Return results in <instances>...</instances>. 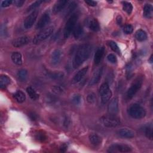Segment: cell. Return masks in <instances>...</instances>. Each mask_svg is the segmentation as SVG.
I'll return each mask as SVG.
<instances>
[{"label":"cell","mask_w":153,"mask_h":153,"mask_svg":"<svg viewBox=\"0 0 153 153\" xmlns=\"http://www.w3.org/2000/svg\"><path fill=\"white\" fill-rule=\"evenodd\" d=\"M92 51V48L90 44H85L80 46L76 50L73 59L72 66L74 68L76 69L80 66L90 57Z\"/></svg>","instance_id":"6da1fadb"},{"label":"cell","mask_w":153,"mask_h":153,"mask_svg":"<svg viewBox=\"0 0 153 153\" xmlns=\"http://www.w3.org/2000/svg\"><path fill=\"white\" fill-rule=\"evenodd\" d=\"M128 114L133 118L141 119L146 115V111L139 104H133L129 107Z\"/></svg>","instance_id":"7a4b0ae2"},{"label":"cell","mask_w":153,"mask_h":153,"mask_svg":"<svg viewBox=\"0 0 153 153\" xmlns=\"http://www.w3.org/2000/svg\"><path fill=\"white\" fill-rule=\"evenodd\" d=\"M101 121L105 127L113 128L118 126L120 124V118L115 115L109 114L102 117Z\"/></svg>","instance_id":"3957f363"},{"label":"cell","mask_w":153,"mask_h":153,"mask_svg":"<svg viewBox=\"0 0 153 153\" xmlns=\"http://www.w3.org/2000/svg\"><path fill=\"white\" fill-rule=\"evenodd\" d=\"M78 19H79V16L76 14L72 15L70 16V18L68 19L65 26L64 31H63V36L65 38H68L70 36L75 26H76L75 25L76 22H77Z\"/></svg>","instance_id":"277c9868"},{"label":"cell","mask_w":153,"mask_h":153,"mask_svg":"<svg viewBox=\"0 0 153 153\" xmlns=\"http://www.w3.org/2000/svg\"><path fill=\"white\" fill-rule=\"evenodd\" d=\"M143 78L142 76H138V77H137L127 90L126 93V97L129 99L133 98L136 93L141 88Z\"/></svg>","instance_id":"5b68a950"},{"label":"cell","mask_w":153,"mask_h":153,"mask_svg":"<svg viewBox=\"0 0 153 153\" xmlns=\"http://www.w3.org/2000/svg\"><path fill=\"white\" fill-rule=\"evenodd\" d=\"M53 31L54 28L53 26H49L46 29H43L34 37L33 43L34 44H38L41 42L47 40L52 35Z\"/></svg>","instance_id":"8992f818"},{"label":"cell","mask_w":153,"mask_h":153,"mask_svg":"<svg viewBox=\"0 0 153 153\" xmlns=\"http://www.w3.org/2000/svg\"><path fill=\"white\" fill-rule=\"evenodd\" d=\"M108 151L109 152H129L132 151V148L127 145L115 143L111 145Z\"/></svg>","instance_id":"52a82bcc"},{"label":"cell","mask_w":153,"mask_h":153,"mask_svg":"<svg viewBox=\"0 0 153 153\" xmlns=\"http://www.w3.org/2000/svg\"><path fill=\"white\" fill-rule=\"evenodd\" d=\"M38 11L35 10L26 18L24 21V26L26 29H30L34 25L38 17Z\"/></svg>","instance_id":"ba28073f"},{"label":"cell","mask_w":153,"mask_h":153,"mask_svg":"<svg viewBox=\"0 0 153 153\" xmlns=\"http://www.w3.org/2000/svg\"><path fill=\"white\" fill-rule=\"evenodd\" d=\"M63 57V52L60 49L54 50L51 55L50 61L53 65L56 66L59 64Z\"/></svg>","instance_id":"9c48e42d"},{"label":"cell","mask_w":153,"mask_h":153,"mask_svg":"<svg viewBox=\"0 0 153 153\" xmlns=\"http://www.w3.org/2000/svg\"><path fill=\"white\" fill-rule=\"evenodd\" d=\"M118 99L117 98H114L111 100L108 106V111L110 114L116 115L118 113Z\"/></svg>","instance_id":"30bf717a"},{"label":"cell","mask_w":153,"mask_h":153,"mask_svg":"<svg viewBox=\"0 0 153 153\" xmlns=\"http://www.w3.org/2000/svg\"><path fill=\"white\" fill-rule=\"evenodd\" d=\"M50 21V17L49 13H44L41 18H40L38 22H37V24L36 25V29H43L44 27H46Z\"/></svg>","instance_id":"8fae6325"},{"label":"cell","mask_w":153,"mask_h":153,"mask_svg":"<svg viewBox=\"0 0 153 153\" xmlns=\"http://www.w3.org/2000/svg\"><path fill=\"white\" fill-rule=\"evenodd\" d=\"M88 69H89V66H86L82 68L80 71H79L78 72L76 73L73 77L72 80V83L75 84L76 83H79V82H80L82 80V79L84 77V76L87 74Z\"/></svg>","instance_id":"7c38bea8"},{"label":"cell","mask_w":153,"mask_h":153,"mask_svg":"<svg viewBox=\"0 0 153 153\" xmlns=\"http://www.w3.org/2000/svg\"><path fill=\"white\" fill-rule=\"evenodd\" d=\"M102 73H103V68L102 67L98 69L95 72V73L93 74V75L92 76V78L89 82V86H92L95 85L97 83H98L101 79Z\"/></svg>","instance_id":"4fadbf2b"},{"label":"cell","mask_w":153,"mask_h":153,"mask_svg":"<svg viewBox=\"0 0 153 153\" xmlns=\"http://www.w3.org/2000/svg\"><path fill=\"white\" fill-rule=\"evenodd\" d=\"M29 42V38L27 36L20 37L12 41V45L15 47H21L26 45Z\"/></svg>","instance_id":"5bb4252c"},{"label":"cell","mask_w":153,"mask_h":153,"mask_svg":"<svg viewBox=\"0 0 153 153\" xmlns=\"http://www.w3.org/2000/svg\"><path fill=\"white\" fill-rule=\"evenodd\" d=\"M68 3V1H66V0H59V1H57L54 4L52 9L53 13L54 14H57L60 12L62 10H63L65 9Z\"/></svg>","instance_id":"9a60e30c"},{"label":"cell","mask_w":153,"mask_h":153,"mask_svg":"<svg viewBox=\"0 0 153 153\" xmlns=\"http://www.w3.org/2000/svg\"><path fill=\"white\" fill-rule=\"evenodd\" d=\"M118 135L124 138H132L135 136V133L134 132L129 129H121L120 130H118Z\"/></svg>","instance_id":"2e32d148"},{"label":"cell","mask_w":153,"mask_h":153,"mask_svg":"<svg viewBox=\"0 0 153 153\" xmlns=\"http://www.w3.org/2000/svg\"><path fill=\"white\" fill-rule=\"evenodd\" d=\"M104 53H105V49L104 47H100L96 50L94 56V62L96 65H98L100 63L104 56Z\"/></svg>","instance_id":"e0dca14e"},{"label":"cell","mask_w":153,"mask_h":153,"mask_svg":"<svg viewBox=\"0 0 153 153\" xmlns=\"http://www.w3.org/2000/svg\"><path fill=\"white\" fill-rule=\"evenodd\" d=\"M88 25L89 28L94 31V32H97L100 29V26L99 24V22L96 19H90L88 21Z\"/></svg>","instance_id":"ac0fdd59"},{"label":"cell","mask_w":153,"mask_h":153,"mask_svg":"<svg viewBox=\"0 0 153 153\" xmlns=\"http://www.w3.org/2000/svg\"><path fill=\"white\" fill-rule=\"evenodd\" d=\"M143 16L148 19H151L153 16V7L151 4H145L143 10Z\"/></svg>","instance_id":"d6986e66"},{"label":"cell","mask_w":153,"mask_h":153,"mask_svg":"<svg viewBox=\"0 0 153 153\" xmlns=\"http://www.w3.org/2000/svg\"><path fill=\"white\" fill-rule=\"evenodd\" d=\"M13 62L17 65H21L22 64V56L20 52H13L11 56Z\"/></svg>","instance_id":"ffe728a7"},{"label":"cell","mask_w":153,"mask_h":153,"mask_svg":"<svg viewBox=\"0 0 153 153\" xmlns=\"http://www.w3.org/2000/svg\"><path fill=\"white\" fill-rule=\"evenodd\" d=\"M83 34V26L80 24H79L78 25H76L75 26L73 30V35L76 40H77L81 37Z\"/></svg>","instance_id":"44dd1931"},{"label":"cell","mask_w":153,"mask_h":153,"mask_svg":"<svg viewBox=\"0 0 153 153\" xmlns=\"http://www.w3.org/2000/svg\"><path fill=\"white\" fill-rule=\"evenodd\" d=\"M89 140L90 143L94 145H100L102 142V138L97 134H90L89 136Z\"/></svg>","instance_id":"7402d4cb"},{"label":"cell","mask_w":153,"mask_h":153,"mask_svg":"<svg viewBox=\"0 0 153 153\" xmlns=\"http://www.w3.org/2000/svg\"><path fill=\"white\" fill-rule=\"evenodd\" d=\"M10 79L8 76L5 75H2L0 77V88L4 89L6 88L10 83Z\"/></svg>","instance_id":"603a6c76"},{"label":"cell","mask_w":153,"mask_h":153,"mask_svg":"<svg viewBox=\"0 0 153 153\" xmlns=\"http://www.w3.org/2000/svg\"><path fill=\"white\" fill-rule=\"evenodd\" d=\"M28 71L26 69H22L19 70L18 72V78L19 80L21 82H26L28 79Z\"/></svg>","instance_id":"cb8c5ba5"},{"label":"cell","mask_w":153,"mask_h":153,"mask_svg":"<svg viewBox=\"0 0 153 153\" xmlns=\"http://www.w3.org/2000/svg\"><path fill=\"white\" fill-rule=\"evenodd\" d=\"M135 37L139 41H143L147 39V34L143 30L139 29L136 32Z\"/></svg>","instance_id":"d4e9b609"},{"label":"cell","mask_w":153,"mask_h":153,"mask_svg":"<svg viewBox=\"0 0 153 153\" xmlns=\"http://www.w3.org/2000/svg\"><path fill=\"white\" fill-rule=\"evenodd\" d=\"M14 98L19 103H23L26 99V96L25 93L21 90L17 91L14 94Z\"/></svg>","instance_id":"484cf974"},{"label":"cell","mask_w":153,"mask_h":153,"mask_svg":"<svg viewBox=\"0 0 153 153\" xmlns=\"http://www.w3.org/2000/svg\"><path fill=\"white\" fill-rule=\"evenodd\" d=\"M26 92L29 95V98L32 100H37L39 98L38 94L36 92V91L32 88L28 87L26 89Z\"/></svg>","instance_id":"4316f807"},{"label":"cell","mask_w":153,"mask_h":153,"mask_svg":"<svg viewBox=\"0 0 153 153\" xmlns=\"http://www.w3.org/2000/svg\"><path fill=\"white\" fill-rule=\"evenodd\" d=\"M112 92L111 90H109L108 92H107L106 93L102 94L101 95V102L102 104H107L111 99V96H112Z\"/></svg>","instance_id":"83f0119b"},{"label":"cell","mask_w":153,"mask_h":153,"mask_svg":"<svg viewBox=\"0 0 153 153\" xmlns=\"http://www.w3.org/2000/svg\"><path fill=\"white\" fill-rule=\"evenodd\" d=\"M49 77L53 80H61L63 78L64 74L61 71L56 72H51L49 74Z\"/></svg>","instance_id":"f1b7e54d"},{"label":"cell","mask_w":153,"mask_h":153,"mask_svg":"<svg viewBox=\"0 0 153 153\" xmlns=\"http://www.w3.org/2000/svg\"><path fill=\"white\" fill-rule=\"evenodd\" d=\"M123 3V10L129 15H130L133 10V6L130 3L124 1Z\"/></svg>","instance_id":"f546056e"},{"label":"cell","mask_w":153,"mask_h":153,"mask_svg":"<svg viewBox=\"0 0 153 153\" xmlns=\"http://www.w3.org/2000/svg\"><path fill=\"white\" fill-rule=\"evenodd\" d=\"M76 7H77V4H76V3L75 2L72 1V2L70 3V4H69V6L67 8L66 13H65V18H66L69 15H70L72 13V12L76 9Z\"/></svg>","instance_id":"4dcf8cb0"},{"label":"cell","mask_w":153,"mask_h":153,"mask_svg":"<svg viewBox=\"0 0 153 153\" xmlns=\"http://www.w3.org/2000/svg\"><path fill=\"white\" fill-rule=\"evenodd\" d=\"M108 44L110 47V48L112 49L113 51L115 52L116 53L120 54V48L118 47V45L117 43L113 41H108Z\"/></svg>","instance_id":"1f68e13d"},{"label":"cell","mask_w":153,"mask_h":153,"mask_svg":"<svg viewBox=\"0 0 153 153\" xmlns=\"http://www.w3.org/2000/svg\"><path fill=\"white\" fill-rule=\"evenodd\" d=\"M145 136L149 139H152V124H148L145 128Z\"/></svg>","instance_id":"d6a6232c"},{"label":"cell","mask_w":153,"mask_h":153,"mask_svg":"<svg viewBox=\"0 0 153 153\" xmlns=\"http://www.w3.org/2000/svg\"><path fill=\"white\" fill-rule=\"evenodd\" d=\"M109 90H110V86L107 83H104L99 88V94L100 95L106 93L107 92H108Z\"/></svg>","instance_id":"836d02e7"},{"label":"cell","mask_w":153,"mask_h":153,"mask_svg":"<svg viewBox=\"0 0 153 153\" xmlns=\"http://www.w3.org/2000/svg\"><path fill=\"white\" fill-rule=\"evenodd\" d=\"M43 1H35L34 3H32L30 6L28 7V8L27 9V12H30V11H34L35 10V9H37L38 7H39L40 6V4L43 3Z\"/></svg>","instance_id":"e575fe53"},{"label":"cell","mask_w":153,"mask_h":153,"mask_svg":"<svg viewBox=\"0 0 153 153\" xmlns=\"http://www.w3.org/2000/svg\"><path fill=\"white\" fill-rule=\"evenodd\" d=\"M72 102H73L74 104L76 105L80 104L82 102V96L79 94L74 95L72 98Z\"/></svg>","instance_id":"d590c367"},{"label":"cell","mask_w":153,"mask_h":153,"mask_svg":"<svg viewBox=\"0 0 153 153\" xmlns=\"http://www.w3.org/2000/svg\"><path fill=\"white\" fill-rule=\"evenodd\" d=\"M35 138L37 139V140H39L40 142H44V140H46L47 139V136L43 132H39L38 133H37L35 135Z\"/></svg>","instance_id":"8d00e7d4"},{"label":"cell","mask_w":153,"mask_h":153,"mask_svg":"<svg viewBox=\"0 0 153 153\" xmlns=\"http://www.w3.org/2000/svg\"><path fill=\"white\" fill-rule=\"evenodd\" d=\"M123 32L126 34H130L131 33L133 32V27L132 25H126L124 27H123Z\"/></svg>","instance_id":"74e56055"},{"label":"cell","mask_w":153,"mask_h":153,"mask_svg":"<svg viewBox=\"0 0 153 153\" xmlns=\"http://www.w3.org/2000/svg\"><path fill=\"white\" fill-rule=\"evenodd\" d=\"M87 100L88 102L90 104H93L95 103V101H96V97H95V95L93 93H90L88 95L87 97Z\"/></svg>","instance_id":"f35d334b"},{"label":"cell","mask_w":153,"mask_h":153,"mask_svg":"<svg viewBox=\"0 0 153 153\" xmlns=\"http://www.w3.org/2000/svg\"><path fill=\"white\" fill-rule=\"evenodd\" d=\"M108 60L113 63H115L117 62V59L116 56L114 54H110L107 56Z\"/></svg>","instance_id":"ab89813d"},{"label":"cell","mask_w":153,"mask_h":153,"mask_svg":"<svg viewBox=\"0 0 153 153\" xmlns=\"http://www.w3.org/2000/svg\"><path fill=\"white\" fill-rule=\"evenodd\" d=\"M13 3V1H10V0H6V1H3L1 3V7H9Z\"/></svg>","instance_id":"60d3db41"},{"label":"cell","mask_w":153,"mask_h":153,"mask_svg":"<svg viewBox=\"0 0 153 153\" xmlns=\"http://www.w3.org/2000/svg\"><path fill=\"white\" fill-rule=\"evenodd\" d=\"M13 3L16 6L20 7H22L23 4L25 3V1H22V0H16V1H13Z\"/></svg>","instance_id":"b9f144b4"},{"label":"cell","mask_w":153,"mask_h":153,"mask_svg":"<svg viewBox=\"0 0 153 153\" xmlns=\"http://www.w3.org/2000/svg\"><path fill=\"white\" fill-rule=\"evenodd\" d=\"M53 92L56 93V94H58V93H62V91H63V89L61 88L59 86H55L53 88Z\"/></svg>","instance_id":"7bdbcfd3"},{"label":"cell","mask_w":153,"mask_h":153,"mask_svg":"<svg viewBox=\"0 0 153 153\" xmlns=\"http://www.w3.org/2000/svg\"><path fill=\"white\" fill-rule=\"evenodd\" d=\"M85 3L88 4L89 6H92V7H95L97 4V3L96 1H92V0H89V1H85Z\"/></svg>","instance_id":"ee69618b"},{"label":"cell","mask_w":153,"mask_h":153,"mask_svg":"<svg viewBox=\"0 0 153 153\" xmlns=\"http://www.w3.org/2000/svg\"><path fill=\"white\" fill-rule=\"evenodd\" d=\"M67 145L66 144H63L61 145V146L60 147V151L62 152H65L67 149Z\"/></svg>","instance_id":"f6af8a7d"},{"label":"cell","mask_w":153,"mask_h":153,"mask_svg":"<svg viewBox=\"0 0 153 153\" xmlns=\"http://www.w3.org/2000/svg\"><path fill=\"white\" fill-rule=\"evenodd\" d=\"M29 116H30V118H31L32 120H35L37 119V115L35 114L34 113H32L29 114Z\"/></svg>","instance_id":"bcb514c9"},{"label":"cell","mask_w":153,"mask_h":153,"mask_svg":"<svg viewBox=\"0 0 153 153\" xmlns=\"http://www.w3.org/2000/svg\"><path fill=\"white\" fill-rule=\"evenodd\" d=\"M117 22L118 25H121L122 23V18L121 16H118L117 18Z\"/></svg>","instance_id":"7dc6e473"},{"label":"cell","mask_w":153,"mask_h":153,"mask_svg":"<svg viewBox=\"0 0 153 153\" xmlns=\"http://www.w3.org/2000/svg\"><path fill=\"white\" fill-rule=\"evenodd\" d=\"M69 119L67 118V117H66L65 118V120H64V123H63V125L65 126V127H68V126L69 125Z\"/></svg>","instance_id":"c3c4849f"}]
</instances>
